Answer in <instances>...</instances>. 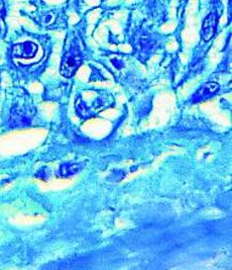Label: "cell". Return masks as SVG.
<instances>
[{
	"label": "cell",
	"instance_id": "cell-4",
	"mask_svg": "<svg viewBox=\"0 0 232 270\" xmlns=\"http://www.w3.org/2000/svg\"><path fill=\"white\" fill-rule=\"evenodd\" d=\"M219 90V85L215 82H210L204 85L202 88H200L196 94L194 95V100L197 101H203L208 99L209 96L215 94Z\"/></svg>",
	"mask_w": 232,
	"mask_h": 270
},
{
	"label": "cell",
	"instance_id": "cell-3",
	"mask_svg": "<svg viewBox=\"0 0 232 270\" xmlns=\"http://www.w3.org/2000/svg\"><path fill=\"white\" fill-rule=\"evenodd\" d=\"M216 31V16L214 13H210L205 19L202 24V38L204 41H210Z\"/></svg>",
	"mask_w": 232,
	"mask_h": 270
},
{
	"label": "cell",
	"instance_id": "cell-1",
	"mask_svg": "<svg viewBox=\"0 0 232 270\" xmlns=\"http://www.w3.org/2000/svg\"><path fill=\"white\" fill-rule=\"evenodd\" d=\"M81 62V56L77 52H68L64 56L61 64V74L65 77L73 76L80 66Z\"/></svg>",
	"mask_w": 232,
	"mask_h": 270
},
{
	"label": "cell",
	"instance_id": "cell-5",
	"mask_svg": "<svg viewBox=\"0 0 232 270\" xmlns=\"http://www.w3.org/2000/svg\"><path fill=\"white\" fill-rule=\"evenodd\" d=\"M81 169V164H63L60 168V173L62 176H71L78 173Z\"/></svg>",
	"mask_w": 232,
	"mask_h": 270
},
{
	"label": "cell",
	"instance_id": "cell-2",
	"mask_svg": "<svg viewBox=\"0 0 232 270\" xmlns=\"http://www.w3.org/2000/svg\"><path fill=\"white\" fill-rule=\"evenodd\" d=\"M37 52H38V46L32 42L17 44L12 49V54L15 58L31 59L36 56Z\"/></svg>",
	"mask_w": 232,
	"mask_h": 270
}]
</instances>
